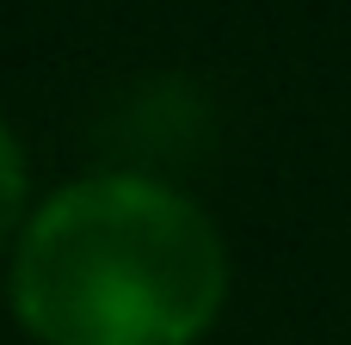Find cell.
<instances>
[{
	"label": "cell",
	"instance_id": "cell-1",
	"mask_svg": "<svg viewBox=\"0 0 351 345\" xmlns=\"http://www.w3.org/2000/svg\"><path fill=\"white\" fill-rule=\"evenodd\" d=\"M6 290L37 345H197L228 302V247L185 191L93 173L31 210Z\"/></svg>",
	"mask_w": 351,
	"mask_h": 345
},
{
	"label": "cell",
	"instance_id": "cell-2",
	"mask_svg": "<svg viewBox=\"0 0 351 345\" xmlns=\"http://www.w3.org/2000/svg\"><path fill=\"white\" fill-rule=\"evenodd\" d=\"M25 222H31V167L19 136L0 123V241H19Z\"/></svg>",
	"mask_w": 351,
	"mask_h": 345
}]
</instances>
